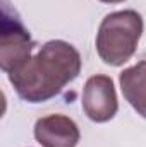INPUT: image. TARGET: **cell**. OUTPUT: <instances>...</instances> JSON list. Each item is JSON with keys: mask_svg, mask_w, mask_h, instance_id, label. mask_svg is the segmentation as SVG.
Segmentation results:
<instances>
[{"mask_svg": "<svg viewBox=\"0 0 146 147\" xmlns=\"http://www.w3.org/2000/svg\"><path fill=\"white\" fill-rule=\"evenodd\" d=\"M81 72V55L72 45L55 39L41 46L19 70L9 74L16 92L28 103H43L57 96Z\"/></svg>", "mask_w": 146, "mask_h": 147, "instance_id": "1", "label": "cell"}, {"mask_svg": "<svg viewBox=\"0 0 146 147\" xmlns=\"http://www.w3.org/2000/svg\"><path fill=\"white\" fill-rule=\"evenodd\" d=\"M141 34L143 17L136 10L112 12L100 24L96 51L105 63L119 67L136 53Z\"/></svg>", "mask_w": 146, "mask_h": 147, "instance_id": "2", "label": "cell"}, {"mask_svg": "<svg viewBox=\"0 0 146 147\" xmlns=\"http://www.w3.org/2000/svg\"><path fill=\"white\" fill-rule=\"evenodd\" d=\"M83 110L96 123L108 121L119 110L117 92L112 79L107 75H93L86 80L83 91Z\"/></svg>", "mask_w": 146, "mask_h": 147, "instance_id": "3", "label": "cell"}, {"mask_svg": "<svg viewBox=\"0 0 146 147\" xmlns=\"http://www.w3.org/2000/svg\"><path fill=\"white\" fill-rule=\"evenodd\" d=\"M33 41L29 33L19 22L3 21L2 34H0V67L7 74L19 70L26 62L31 60Z\"/></svg>", "mask_w": 146, "mask_h": 147, "instance_id": "4", "label": "cell"}, {"mask_svg": "<svg viewBox=\"0 0 146 147\" xmlns=\"http://www.w3.org/2000/svg\"><path fill=\"white\" fill-rule=\"evenodd\" d=\"M35 137L43 147H76L79 128L69 116L48 115L36 121Z\"/></svg>", "mask_w": 146, "mask_h": 147, "instance_id": "5", "label": "cell"}, {"mask_svg": "<svg viewBox=\"0 0 146 147\" xmlns=\"http://www.w3.org/2000/svg\"><path fill=\"white\" fill-rule=\"evenodd\" d=\"M120 89L127 103L146 118V60L120 74Z\"/></svg>", "mask_w": 146, "mask_h": 147, "instance_id": "6", "label": "cell"}, {"mask_svg": "<svg viewBox=\"0 0 146 147\" xmlns=\"http://www.w3.org/2000/svg\"><path fill=\"white\" fill-rule=\"evenodd\" d=\"M100 2H105V3H119V2H124V0H100Z\"/></svg>", "mask_w": 146, "mask_h": 147, "instance_id": "7", "label": "cell"}]
</instances>
